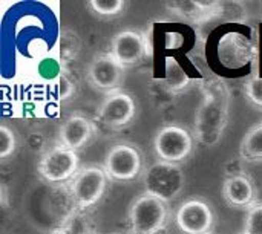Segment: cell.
<instances>
[{
  "label": "cell",
  "mask_w": 262,
  "mask_h": 234,
  "mask_svg": "<svg viewBox=\"0 0 262 234\" xmlns=\"http://www.w3.org/2000/svg\"><path fill=\"white\" fill-rule=\"evenodd\" d=\"M223 86L207 92L195 115L193 136L206 147H213L223 139L229 123V98Z\"/></svg>",
  "instance_id": "cell-1"
},
{
  "label": "cell",
  "mask_w": 262,
  "mask_h": 234,
  "mask_svg": "<svg viewBox=\"0 0 262 234\" xmlns=\"http://www.w3.org/2000/svg\"><path fill=\"white\" fill-rule=\"evenodd\" d=\"M169 215L167 202L143 192L129 205V228L132 234H157L164 228Z\"/></svg>",
  "instance_id": "cell-2"
},
{
  "label": "cell",
  "mask_w": 262,
  "mask_h": 234,
  "mask_svg": "<svg viewBox=\"0 0 262 234\" xmlns=\"http://www.w3.org/2000/svg\"><path fill=\"white\" fill-rule=\"evenodd\" d=\"M144 192L164 202L177 199L186 187V175L180 164L157 161L144 170Z\"/></svg>",
  "instance_id": "cell-3"
},
{
  "label": "cell",
  "mask_w": 262,
  "mask_h": 234,
  "mask_svg": "<svg viewBox=\"0 0 262 234\" xmlns=\"http://www.w3.org/2000/svg\"><path fill=\"white\" fill-rule=\"evenodd\" d=\"M107 175L103 167L89 166L78 172L69 184V196L75 210L86 212L97 205L106 193Z\"/></svg>",
  "instance_id": "cell-4"
},
{
  "label": "cell",
  "mask_w": 262,
  "mask_h": 234,
  "mask_svg": "<svg viewBox=\"0 0 262 234\" xmlns=\"http://www.w3.org/2000/svg\"><path fill=\"white\" fill-rule=\"evenodd\" d=\"M103 169L111 181H134L143 173V153L130 143H117L107 149Z\"/></svg>",
  "instance_id": "cell-5"
},
{
  "label": "cell",
  "mask_w": 262,
  "mask_h": 234,
  "mask_svg": "<svg viewBox=\"0 0 262 234\" xmlns=\"http://www.w3.org/2000/svg\"><path fill=\"white\" fill-rule=\"evenodd\" d=\"M195 149V136L186 127L169 124L161 127L154 138V152L160 161L180 164Z\"/></svg>",
  "instance_id": "cell-6"
},
{
  "label": "cell",
  "mask_w": 262,
  "mask_h": 234,
  "mask_svg": "<svg viewBox=\"0 0 262 234\" xmlns=\"http://www.w3.org/2000/svg\"><path fill=\"white\" fill-rule=\"evenodd\" d=\"M215 222L213 205L200 196L181 202L175 213V224L183 234H212Z\"/></svg>",
  "instance_id": "cell-7"
},
{
  "label": "cell",
  "mask_w": 262,
  "mask_h": 234,
  "mask_svg": "<svg viewBox=\"0 0 262 234\" xmlns=\"http://www.w3.org/2000/svg\"><path fill=\"white\" fill-rule=\"evenodd\" d=\"M80 172V156L64 146L49 149L38 162L40 176L49 184H64L72 181Z\"/></svg>",
  "instance_id": "cell-8"
},
{
  "label": "cell",
  "mask_w": 262,
  "mask_h": 234,
  "mask_svg": "<svg viewBox=\"0 0 262 234\" xmlns=\"http://www.w3.org/2000/svg\"><path fill=\"white\" fill-rule=\"evenodd\" d=\"M258 54V48L246 34L229 31L216 43V57L220 64L229 71H238L250 64Z\"/></svg>",
  "instance_id": "cell-9"
},
{
  "label": "cell",
  "mask_w": 262,
  "mask_h": 234,
  "mask_svg": "<svg viewBox=\"0 0 262 234\" xmlns=\"http://www.w3.org/2000/svg\"><path fill=\"white\" fill-rule=\"evenodd\" d=\"M138 104L132 93L117 90L109 93L98 109V120L111 129H123L137 118Z\"/></svg>",
  "instance_id": "cell-10"
},
{
  "label": "cell",
  "mask_w": 262,
  "mask_h": 234,
  "mask_svg": "<svg viewBox=\"0 0 262 234\" xmlns=\"http://www.w3.org/2000/svg\"><path fill=\"white\" fill-rule=\"evenodd\" d=\"M111 54L123 67L137 66L144 60L147 54L146 40L138 31H120L112 38Z\"/></svg>",
  "instance_id": "cell-11"
},
{
  "label": "cell",
  "mask_w": 262,
  "mask_h": 234,
  "mask_svg": "<svg viewBox=\"0 0 262 234\" xmlns=\"http://www.w3.org/2000/svg\"><path fill=\"white\" fill-rule=\"evenodd\" d=\"M124 67L114 58L112 54L97 55L88 67L89 83L104 92H114L123 81Z\"/></svg>",
  "instance_id": "cell-12"
},
{
  "label": "cell",
  "mask_w": 262,
  "mask_h": 234,
  "mask_svg": "<svg viewBox=\"0 0 262 234\" xmlns=\"http://www.w3.org/2000/svg\"><path fill=\"white\" fill-rule=\"evenodd\" d=\"M94 133H95L94 123L88 116L75 113L68 116L61 123L58 130V139L61 146L78 153V150H81L91 143Z\"/></svg>",
  "instance_id": "cell-13"
},
{
  "label": "cell",
  "mask_w": 262,
  "mask_h": 234,
  "mask_svg": "<svg viewBox=\"0 0 262 234\" xmlns=\"http://www.w3.org/2000/svg\"><path fill=\"white\" fill-rule=\"evenodd\" d=\"M258 189L247 173L232 175L224 181L223 195L226 202L233 208H250L258 202Z\"/></svg>",
  "instance_id": "cell-14"
},
{
  "label": "cell",
  "mask_w": 262,
  "mask_h": 234,
  "mask_svg": "<svg viewBox=\"0 0 262 234\" xmlns=\"http://www.w3.org/2000/svg\"><path fill=\"white\" fill-rule=\"evenodd\" d=\"M239 156L244 161H262V123L253 126L243 138Z\"/></svg>",
  "instance_id": "cell-15"
},
{
  "label": "cell",
  "mask_w": 262,
  "mask_h": 234,
  "mask_svg": "<svg viewBox=\"0 0 262 234\" xmlns=\"http://www.w3.org/2000/svg\"><path fill=\"white\" fill-rule=\"evenodd\" d=\"M190 83V78L184 67L173 57H167L164 61V84L172 92H180L186 89Z\"/></svg>",
  "instance_id": "cell-16"
},
{
  "label": "cell",
  "mask_w": 262,
  "mask_h": 234,
  "mask_svg": "<svg viewBox=\"0 0 262 234\" xmlns=\"http://www.w3.org/2000/svg\"><path fill=\"white\" fill-rule=\"evenodd\" d=\"M57 230L60 234H94V225L86 212L75 210L63 219Z\"/></svg>",
  "instance_id": "cell-17"
},
{
  "label": "cell",
  "mask_w": 262,
  "mask_h": 234,
  "mask_svg": "<svg viewBox=\"0 0 262 234\" xmlns=\"http://www.w3.org/2000/svg\"><path fill=\"white\" fill-rule=\"evenodd\" d=\"M88 6L92 9V12L101 17H115L124 11L126 2L124 0H91Z\"/></svg>",
  "instance_id": "cell-18"
},
{
  "label": "cell",
  "mask_w": 262,
  "mask_h": 234,
  "mask_svg": "<svg viewBox=\"0 0 262 234\" xmlns=\"http://www.w3.org/2000/svg\"><path fill=\"white\" fill-rule=\"evenodd\" d=\"M80 38L72 31H63L60 34V55L63 60L69 61L75 58L80 52Z\"/></svg>",
  "instance_id": "cell-19"
},
{
  "label": "cell",
  "mask_w": 262,
  "mask_h": 234,
  "mask_svg": "<svg viewBox=\"0 0 262 234\" xmlns=\"http://www.w3.org/2000/svg\"><path fill=\"white\" fill-rule=\"evenodd\" d=\"M15 146H17V138H15L12 127H9L8 124H2L0 126V159L9 158L15 152Z\"/></svg>",
  "instance_id": "cell-20"
},
{
  "label": "cell",
  "mask_w": 262,
  "mask_h": 234,
  "mask_svg": "<svg viewBox=\"0 0 262 234\" xmlns=\"http://www.w3.org/2000/svg\"><path fill=\"white\" fill-rule=\"evenodd\" d=\"M244 231L247 234H262V202H256L247 210Z\"/></svg>",
  "instance_id": "cell-21"
},
{
  "label": "cell",
  "mask_w": 262,
  "mask_h": 234,
  "mask_svg": "<svg viewBox=\"0 0 262 234\" xmlns=\"http://www.w3.org/2000/svg\"><path fill=\"white\" fill-rule=\"evenodd\" d=\"M58 95L61 100H69L72 95H75L77 92V83L75 78L71 75V72L68 71H61V74L58 75Z\"/></svg>",
  "instance_id": "cell-22"
},
{
  "label": "cell",
  "mask_w": 262,
  "mask_h": 234,
  "mask_svg": "<svg viewBox=\"0 0 262 234\" xmlns=\"http://www.w3.org/2000/svg\"><path fill=\"white\" fill-rule=\"evenodd\" d=\"M244 92L250 103L262 107V77H252L244 84Z\"/></svg>",
  "instance_id": "cell-23"
},
{
  "label": "cell",
  "mask_w": 262,
  "mask_h": 234,
  "mask_svg": "<svg viewBox=\"0 0 262 234\" xmlns=\"http://www.w3.org/2000/svg\"><path fill=\"white\" fill-rule=\"evenodd\" d=\"M40 74L46 78H52L55 75H60L61 71L54 60H43V63L40 64Z\"/></svg>",
  "instance_id": "cell-24"
},
{
  "label": "cell",
  "mask_w": 262,
  "mask_h": 234,
  "mask_svg": "<svg viewBox=\"0 0 262 234\" xmlns=\"http://www.w3.org/2000/svg\"><path fill=\"white\" fill-rule=\"evenodd\" d=\"M51 234H60V231H58L57 228H54V230H52V233H51Z\"/></svg>",
  "instance_id": "cell-25"
},
{
  "label": "cell",
  "mask_w": 262,
  "mask_h": 234,
  "mask_svg": "<svg viewBox=\"0 0 262 234\" xmlns=\"http://www.w3.org/2000/svg\"><path fill=\"white\" fill-rule=\"evenodd\" d=\"M236 234H247L246 231H241V233H236Z\"/></svg>",
  "instance_id": "cell-26"
}]
</instances>
